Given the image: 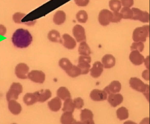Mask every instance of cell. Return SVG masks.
I'll list each match as a JSON object with an SVG mask.
<instances>
[{
	"label": "cell",
	"mask_w": 150,
	"mask_h": 124,
	"mask_svg": "<svg viewBox=\"0 0 150 124\" xmlns=\"http://www.w3.org/2000/svg\"><path fill=\"white\" fill-rule=\"evenodd\" d=\"M33 41V37L28 30L18 29L12 37V41L16 47L24 49L28 47Z\"/></svg>",
	"instance_id": "6da1fadb"
},
{
	"label": "cell",
	"mask_w": 150,
	"mask_h": 124,
	"mask_svg": "<svg viewBox=\"0 0 150 124\" xmlns=\"http://www.w3.org/2000/svg\"><path fill=\"white\" fill-rule=\"evenodd\" d=\"M129 84L133 90L143 93L149 102L150 86L149 85L145 84L142 80L136 77H132L130 79Z\"/></svg>",
	"instance_id": "7a4b0ae2"
},
{
	"label": "cell",
	"mask_w": 150,
	"mask_h": 124,
	"mask_svg": "<svg viewBox=\"0 0 150 124\" xmlns=\"http://www.w3.org/2000/svg\"><path fill=\"white\" fill-rule=\"evenodd\" d=\"M150 26H143L136 28L133 33V39L135 42H144L149 37Z\"/></svg>",
	"instance_id": "3957f363"
},
{
	"label": "cell",
	"mask_w": 150,
	"mask_h": 124,
	"mask_svg": "<svg viewBox=\"0 0 150 124\" xmlns=\"http://www.w3.org/2000/svg\"><path fill=\"white\" fill-rule=\"evenodd\" d=\"M23 86L19 83H13L6 95L7 101L16 100L18 98V96L23 92Z\"/></svg>",
	"instance_id": "277c9868"
},
{
	"label": "cell",
	"mask_w": 150,
	"mask_h": 124,
	"mask_svg": "<svg viewBox=\"0 0 150 124\" xmlns=\"http://www.w3.org/2000/svg\"><path fill=\"white\" fill-rule=\"evenodd\" d=\"M91 62V57L89 56H80L78 60V67L81 70V74H87L89 72Z\"/></svg>",
	"instance_id": "5b68a950"
},
{
	"label": "cell",
	"mask_w": 150,
	"mask_h": 124,
	"mask_svg": "<svg viewBox=\"0 0 150 124\" xmlns=\"http://www.w3.org/2000/svg\"><path fill=\"white\" fill-rule=\"evenodd\" d=\"M133 17L132 20H139L142 23H148L150 21V15L147 11H144L137 8H133Z\"/></svg>",
	"instance_id": "8992f818"
},
{
	"label": "cell",
	"mask_w": 150,
	"mask_h": 124,
	"mask_svg": "<svg viewBox=\"0 0 150 124\" xmlns=\"http://www.w3.org/2000/svg\"><path fill=\"white\" fill-rule=\"evenodd\" d=\"M113 13L108 9H103L99 15V22L102 26H106L112 21Z\"/></svg>",
	"instance_id": "52a82bcc"
},
{
	"label": "cell",
	"mask_w": 150,
	"mask_h": 124,
	"mask_svg": "<svg viewBox=\"0 0 150 124\" xmlns=\"http://www.w3.org/2000/svg\"><path fill=\"white\" fill-rule=\"evenodd\" d=\"M28 78L35 83L42 84L45 80V74L41 70H32L29 73Z\"/></svg>",
	"instance_id": "ba28073f"
},
{
	"label": "cell",
	"mask_w": 150,
	"mask_h": 124,
	"mask_svg": "<svg viewBox=\"0 0 150 124\" xmlns=\"http://www.w3.org/2000/svg\"><path fill=\"white\" fill-rule=\"evenodd\" d=\"M29 67L25 63H20L15 68V74L17 77L21 79H26L28 78Z\"/></svg>",
	"instance_id": "9c48e42d"
},
{
	"label": "cell",
	"mask_w": 150,
	"mask_h": 124,
	"mask_svg": "<svg viewBox=\"0 0 150 124\" xmlns=\"http://www.w3.org/2000/svg\"><path fill=\"white\" fill-rule=\"evenodd\" d=\"M72 32L74 36L78 42H82L86 41L85 29L81 25H75L73 28Z\"/></svg>",
	"instance_id": "30bf717a"
},
{
	"label": "cell",
	"mask_w": 150,
	"mask_h": 124,
	"mask_svg": "<svg viewBox=\"0 0 150 124\" xmlns=\"http://www.w3.org/2000/svg\"><path fill=\"white\" fill-rule=\"evenodd\" d=\"M122 89V85L120 82L118 81H113L108 86L105 87L103 90L106 93L108 94H116L119 92Z\"/></svg>",
	"instance_id": "8fae6325"
},
{
	"label": "cell",
	"mask_w": 150,
	"mask_h": 124,
	"mask_svg": "<svg viewBox=\"0 0 150 124\" xmlns=\"http://www.w3.org/2000/svg\"><path fill=\"white\" fill-rule=\"evenodd\" d=\"M131 62L136 66H139L144 62V57L137 50H133L129 55Z\"/></svg>",
	"instance_id": "7c38bea8"
},
{
	"label": "cell",
	"mask_w": 150,
	"mask_h": 124,
	"mask_svg": "<svg viewBox=\"0 0 150 124\" xmlns=\"http://www.w3.org/2000/svg\"><path fill=\"white\" fill-rule=\"evenodd\" d=\"M35 93L37 101L43 103L46 101L52 96V92L49 90H41Z\"/></svg>",
	"instance_id": "4fadbf2b"
},
{
	"label": "cell",
	"mask_w": 150,
	"mask_h": 124,
	"mask_svg": "<svg viewBox=\"0 0 150 124\" xmlns=\"http://www.w3.org/2000/svg\"><path fill=\"white\" fill-rule=\"evenodd\" d=\"M107 93L103 90L95 89L90 94V97L94 101H102L107 99Z\"/></svg>",
	"instance_id": "5bb4252c"
},
{
	"label": "cell",
	"mask_w": 150,
	"mask_h": 124,
	"mask_svg": "<svg viewBox=\"0 0 150 124\" xmlns=\"http://www.w3.org/2000/svg\"><path fill=\"white\" fill-rule=\"evenodd\" d=\"M123 96L120 93L110 94L108 98V102L111 106L114 108L120 105L123 102Z\"/></svg>",
	"instance_id": "9a60e30c"
},
{
	"label": "cell",
	"mask_w": 150,
	"mask_h": 124,
	"mask_svg": "<svg viewBox=\"0 0 150 124\" xmlns=\"http://www.w3.org/2000/svg\"><path fill=\"white\" fill-rule=\"evenodd\" d=\"M102 62L105 69H110L115 66L116 59L111 54H106L103 57Z\"/></svg>",
	"instance_id": "2e32d148"
},
{
	"label": "cell",
	"mask_w": 150,
	"mask_h": 124,
	"mask_svg": "<svg viewBox=\"0 0 150 124\" xmlns=\"http://www.w3.org/2000/svg\"><path fill=\"white\" fill-rule=\"evenodd\" d=\"M103 66L100 62H96L91 70V75L94 78L100 77L103 71Z\"/></svg>",
	"instance_id": "e0dca14e"
},
{
	"label": "cell",
	"mask_w": 150,
	"mask_h": 124,
	"mask_svg": "<svg viewBox=\"0 0 150 124\" xmlns=\"http://www.w3.org/2000/svg\"><path fill=\"white\" fill-rule=\"evenodd\" d=\"M62 37L64 40L63 45L66 48L69 49H72L76 47V42L71 36L68 34H64Z\"/></svg>",
	"instance_id": "ac0fdd59"
},
{
	"label": "cell",
	"mask_w": 150,
	"mask_h": 124,
	"mask_svg": "<svg viewBox=\"0 0 150 124\" xmlns=\"http://www.w3.org/2000/svg\"><path fill=\"white\" fill-rule=\"evenodd\" d=\"M48 106L50 110L54 112L59 111L62 106V102L59 98L55 97L48 103Z\"/></svg>",
	"instance_id": "d6986e66"
},
{
	"label": "cell",
	"mask_w": 150,
	"mask_h": 124,
	"mask_svg": "<svg viewBox=\"0 0 150 124\" xmlns=\"http://www.w3.org/2000/svg\"><path fill=\"white\" fill-rule=\"evenodd\" d=\"M8 108L10 112L15 115L20 114L22 110V107L20 104L14 100L8 102Z\"/></svg>",
	"instance_id": "ffe728a7"
},
{
	"label": "cell",
	"mask_w": 150,
	"mask_h": 124,
	"mask_svg": "<svg viewBox=\"0 0 150 124\" xmlns=\"http://www.w3.org/2000/svg\"><path fill=\"white\" fill-rule=\"evenodd\" d=\"M66 19V15L65 12L62 10H58L55 13L54 15V23L57 25H61L65 21Z\"/></svg>",
	"instance_id": "44dd1931"
},
{
	"label": "cell",
	"mask_w": 150,
	"mask_h": 124,
	"mask_svg": "<svg viewBox=\"0 0 150 124\" xmlns=\"http://www.w3.org/2000/svg\"><path fill=\"white\" fill-rule=\"evenodd\" d=\"M73 113L65 112L61 116L60 122L62 124H72L76 120L74 118Z\"/></svg>",
	"instance_id": "7402d4cb"
},
{
	"label": "cell",
	"mask_w": 150,
	"mask_h": 124,
	"mask_svg": "<svg viewBox=\"0 0 150 124\" xmlns=\"http://www.w3.org/2000/svg\"><path fill=\"white\" fill-rule=\"evenodd\" d=\"M48 38L52 42L63 44L62 40L61 39L59 32L57 30L53 29L50 31L48 34Z\"/></svg>",
	"instance_id": "603a6c76"
},
{
	"label": "cell",
	"mask_w": 150,
	"mask_h": 124,
	"mask_svg": "<svg viewBox=\"0 0 150 124\" xmlns=\"http://www.w3.org/2000/svg\"><path fill=\"white\" fill-rule=\"evenodd\" d=\"M59 65L62 69L68 73L72 69L74 65L68 58H63L59 60Z\"/></svg>",
	"instance_id": "cb8c5ba5"
},
{
	"label": "cell",
	"mask_w": 150,
	"mask_h": 124,
	"mask_svg": "<svg viewBox=\"0 0 150 124\" xmlns=\"http://www.w3.org/2000/svg\"><path fill=\"white\" fill-rule=\"evenodd\" d=\"M23 100L27 106H31L37 103V99L35 93H27L24 95Z\"/></svg>",
	"instance_id": "d4e9b609"
},
{
	"label": "cell",
	"mask_w": 150,
	"mask_h": 124,
	"mask_svg": "<svg viewBox=\"0 0 150 124\" xmlns=\"http://www.w3.org/2000/svg\"><path fill=\"white\" fill-rule=\"evenodd\" d=\"M57 95L58 98L62 99L63 100H66L68 99H70L71 98V93L69 90L66 87H60L57 91Z\"/></svg>",
	"instance_id": "484cf974"
},
{
	"label": "cell",
	"mask_w": 150,
	"mask_h": 124,
	"mask_svg": "<svg viewBox=\"0 0 150 124\" xmlns=\"http://www.w3.org/2000/svg\"><path fill=\"white\" fill-rule=\"evenodd\" d=\"M78 52L82 56H88L91 54V49L86 42H82L80 43L78 48Z\"/></svg>",
	"instance_id": "4316f807"
},
{
	"label": "cell",
	"mask_w": 150,
	"mask_h": 124,
	"mask_svg": "<svg viewBox=\"0 0 150 124\" xmlns=\"http://www.w3.org/2000/svg\"><path fill=\"white\" fill-rule=\"evenodd\" d=\"M117 116L120 120H126L129 117V113L127 109L125 107H122L117 110Z\"/></svg>",
	"instance_id": "83f0119b"
},
{
	"label": "cell",
	"mask_w": 150,
	"mask_h": 124,
	"mask_svg": "<svg viewBox=\"0 0 150 124\" xmlns=\"http://www.w3.org/2000/svg\"><path fill=\"white\" fill-rule=\"evenodd\" d=\"M74 106L73 100L71 99H68L65 100L64 103V106L62 108L63 111L64 113L65 112H69V113H73L74 111Z\"/></svg>",
	"instance_id": "f1b7e54d"
},
{
	"label": "cell",
	"mask_w": 150,
	"mask_h": 124,
	"mask_svg": "<svg viewBox=\"0 0 150 124\" xmlns=\"http://www.w3.org/2000/svg\"><path fill=\"white\" fill-rule=\"evenodd\" d=\"M80 118L81 122L85 121L88 120H91L93 119V114L91 110L83 109L81 111Z\"/></svg>",
	"instance_id": "f546056e"
},
{
	"label": "cell",
	"mask_w": 150,
	"mask_h": 124,
	"mask_svg": "<svg viewBox=\"0 0 150 124\" xmlns=\"http://www.w3.org/2000/svg\"><path fill=\"white\" fill-rule=\"evenodd\" d=\"M120 14L122 15V18L131 20L133 19V13L132 9H131L129 7H123L121 10Z\"/></svg>",
	"instance_id": "4dcf8cb0"
},
{
	"label": "cell",
	"mask_w": 150,
	"mask_h": 124,
	"mask_svg": "<svg viewBox=\"0 0 150 124\" xmlns=\"http://www.w3.org/2000/svg\"><path fill=\"white\" fill-rule=\"evenodd\" d=\"M109 7L114 12H119L121 9V2L118 0H112L109 1Z\"/></svg>",
	"instance_id": "1f68e13d"
},
{
	"label": "cell",
	"mask_w": 150,
	"mask_h": 124,
	"mask_svg": "<svg viewBox=\"0 0 150 124\" xmlns=\"http://www.w3.org/2000/svg\"><path fill=\"white\" fill-rule=\"evenodd\" d=\"M76 18L80 23H86L88 19V14L85 10H80L77 13Z\"/></svg>",
	"instance_id": "d6a6232c"
},
{
	"label": "cell",
	"mask_w": 150,
	"mask_h": 124,
	"mask_svg": "<svg viewBox=\"0 0 150 124\" xmlns=\"http://www.w3.org/2000/svg\"><path fill=\"white\" fill-rule=\"evenodd\" d=\"M144 48V45L142 42H134L133 43L132 46L131 47V50H137L139 52H143Z\"/></svg>",
	"instance_id": "836d02e7"
},
{
	"label": "cell",
	"mask_w": 150,
	"mask_h": 124,
	"mask_svg": "<svg viewBox=\"0 0 150 124\" xmlns=\"http://www.w3.org/2000/svg\"><path fill=\"white\" fill-rule=\"evenodd\" d=\"M67 74L70 77L74 78V77H78V76L81 75V70L78 68V67L74 66L72 69Z\"/></svg>",
	"instance_id": "e575fe53"
},
{
	"label": "cell",
	"mask_w": 150,
	"mask_h": 124,
	"mask_svg": "<svg viewBox=\"0 0 150 124\" xmlns=\"http://www.w3.org/2000/svg\"><path fill=\"white\" fill-rule=\"evenodd\" d=\"M73 103H74V108L79 109V110L82 108L84 105L83 100L80 97H78V98L74 99L73 101Z\"/></svg>",
	"instance_id": "d590c367"
},
{
	"label": "cell",
	"mask_w": 150,
	"mask_h": 124,
	"mask_svg": "<svg viewBox=\"0 0 150 124\" xmlns=\"http://www.w3.org/2000/svg\"><path fill=\"white\" fill-rule=\"evenodd\" d=\"M25 14L21 13V12H17L15 13L13 16V19L14 21L17 24H20L21 23V19L25 16Z\"/></svg>",
	"instance_id": "8d00e7d4"
},
{
	"label": "cell",
	"mask_w": 150,
	"mask_h": 124,
	"mask_svg": "<svg viewBox=\"0 0 150 124\" xmlns=\"http://www.w3.org/2000/svg\"><path fill=\"white\" fill-rule=\"evenodd\" d=\"M122 15L119 12H114L113 13V18H112V23H118L122 20Z\"/></svg>",
	"instance_id": "74e56055"
},
{
	"label": "cell",
	"mask_w": 150,
	"mask_h": 124,
	"mask_svg": "<svg viewBox=\"0 0 150 124\" xmlns=\"http://www.w3.org/2000/svg\"><path fill=\"white\" fill-rule=\"evenodd\" d=\"M122 3V4L125 7H131L134 4V1L132 0H122L120 1Z\"/></svg>",
	"instance_id": "f35d334b"
},
{
	"label": "cell",
	"mask_w": 150,
	"mask_h": 124,
	"mask_svg": "<svg viewBox=\"0 0 150 124\" xmlns=\"http://www.w3.org/2000/svg\"><path fill=\"white\" fill-rule=\"evenodd\" d=\"M75 2L76 4L77 5H78V6H86V5H88V4L89 3V1H75Z\"/></svg>",
	"instance_id": "ab89813d"
},
{
	"label": "cell",
	"mask_w": 150,
	"mask_h": 124,
	"mask_svg": "<svg viewBox=\"0 0 150 124\" xmlns=\"http://www.w3.org/2000/svg\"><path fill=\"white\" fill-rule=\"evenodd\" d=\"M150 73H149V70H145L143 71L142 73V77L145 80L147 81H149L150 79Z\"/></svg>",
	"instance_id": "60d3db41"
},
{
	"label": "cell",
	"mask_w": 150,
	"mask_h": 124,
	"mask_svg": "<svg viewBox=\"0 0 150 124\" xmlns=\"http://www.w3.org/2000/svg\"><path fill=\"white\" fill-rule=\"evenodd\" d=\"M6 32V29L3 24H0V35L4 36Z\"/></svg>",
	"instance_id": "b9f144b4"
},
{
	"label": "cell",
	"mask_w": 150,
	"mask_h": 124,
	"mask_svg": "<svg viewBox=\"0 0 150 124\" xmlns=\"http://www.w3.org/2000/svg\"><path fill=\"white\" fill-rule=\"evenodd\" d=\"M139 124H150V119L148 117H146L142 120V121L140 122Z\"/></svg>",
	"instance_id": "7bdbcfd3"
},
{
	"label": "cell",
	"mask_w": 150,
	"mask_h": 124,
	"mask_svg": "<svg viewBox=\"0 0 150 124\" xmlns=\"http://www.w3.org/2000/svg\"><path fill=\"white\" fill-rule=\"evenodd\" d=\"M82 123L83 124H95L93 119L86 120L85 121L82 122Z\"/></svg>",
	"instance_id": "ee69618b"
},
{
	"label": "cell",
	"mask_w": 150,
	"mask_h": 124,
	"mask_svg": "<svg viewBox=\"0 0 150 124\" xmlns=\"http://www.w3.org/2000/svg\"><path fill=\"white\" fill-rule=\"evenodd\" d=\"M123 124H137V123H135L134 122L130 120H128L127 121L125 122V123H123Z\"/></svg>",
	"instance_id": "f6af8a7d"
},
{
	"label": "cell",
	"mask_w": 150,
	"mask_h": 124,
	"mask_svg": "<svg viewBox=\"0 0 150 124\" xmlns=\"http://www.w3.org/2000/svg\"><path fill=\"white\" fill-rule=\"evenodd\" d=\"M72 124H83V123H82V122H77L76 121L74 123Z\"/></svg>",
	"instance_id": "bcb514c9"
},
{
	"label": "cell",
	"mask_w": 150,
	"mask_h": 124,
	"mask_svg": "<svg viewBox=\"0 0 150 124\" xmlns=\"http://www.w3.org/2000/svg\"><path fill=\"white\" fill-rule=\"evenodd\" d=\"M16 124V123H13V124Z\"/></svg>",
	"instance_id": "7dc6e473"
}]
</instances>
